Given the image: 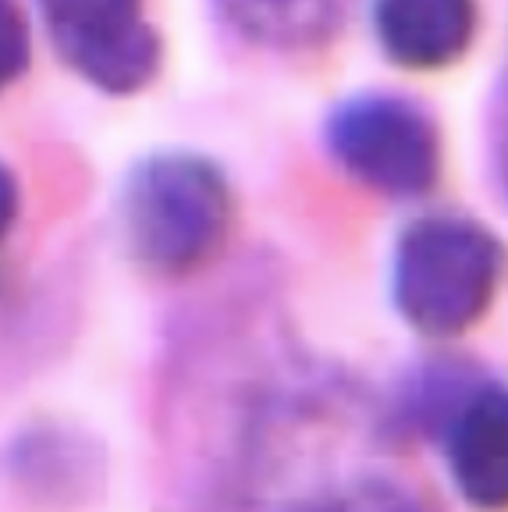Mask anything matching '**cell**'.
Returning a JSON list of instances; mask_svg holds the SVG:
<instances>
[{
	"label": "cell",
	"mask_w": 508,
	"mask_h": 512,
	"mask_svg": "<svg viewBox=\"0 0 508 512\" xmlns=\"http://www.w3.org/2000/svg\"><path fill=\"white\" fill-rule=\"evenodd\" d=\"M146 4L150 0H36L57 61L114 100L146 93L164 68V36Z\"/></svg>",
	"instance_id": "277c9868"
},
{
	"label": "cell",
	"mask_w": 508,
	"mask_h": 512,
	"mask_svg": "<svg viewBox=\"0 0 508 512\" xmlns=\"http://www.w3.org/2000/svg\"><path fill=\"white\" fill-rule=\"evenodd\" d=\"M427 445L445 459L455 491L477 509L508 505V392L494 370H484L441 416Z\"/></svg>",
	"instance_id": "5b68a950"
},
{
	"label": "cell",
	"mask_w": 508,
	"mask_h": 512,
	"mask_svg": "<svg viewBox=\"0 0 508 512\" xmlns=\"http://www.w3.org/2000/svg\"><path fill=\"white\" fill-rule=\"evenodd\" d=\"M370 29L395 68L445 72L473 50L477 0H370Z\"/></svg>",
	"instance_id": "8992f818"
},
{
	"label": "cell",
	"mask_w": 508,
	"mask_h": 512,
	"mask_svg": "<svg viewBox=\"0 0 508 512\" xmlns=\"http://www.w3.org/2000/svg\"><path fill=\"white\" fill-rule=\"evenodd\" d=\"M0 473L32 498H75L104 480V456L82 431L40 420L11 434L0 452Z\"/></svg>",
	"instance_id": "52a82bcc"
},
{
	"label": "cell",
	"mask_w": 508,
	"mask_h": 512,
	"mask_svg": "<svg viewBox=\"0 0 508 512\" xmlns=\"http://www.w3.org/2000/svg\"><path fill=\"white\" fill-rule=\"evenodd\" d=\"M235 210V185L214 157L185 146L150 150L121 178V249L150 281H189L228 249Z\"/></svg>",
	"instance_id": "6da1fadb"
},
{
	"label": "cell",
	"mask_w": 508,
	"mask_h": 512,
	"mask_svg": "<svg viewBox=\"0 0 508 512\" xmlns=\"http://www.w3.org/2000/svg\"><path fill=\"white\" fill-rule=\"evenodd\" d=\"M32 64V25L22 0H0V96L22 82Z\"/></svg>",
	"instance_id": "9c48e42d"
},
{
	"label": "cell",
	"mask_w": 508,
	"mask_h": 512,
	"mask_svg": "<svg viewBox=\"0 0 508 512\" xmlns=\"http://www.w3.org/2000/svg\"><path fill=\"white\" fill-rule=\"evenodd\" d=\"M217 25L267 54H310L345 29L352 0H210Z\"/></svg>",
	"instance_id": "ba28073f"
},
{
	"label": "cell",
	"mask_w": 508,
	"mask_h": 512,
	"mask_svg": "<svg viewBox=\"0 0 508 512\" xmlns=\"http://www.w3.org/2000/svg\"><path fill=\"white\" fill-rule=\"evenodd\" d=\"M0 281H4V267H0Z\"/></svg>",
	"instance_id": "8fae6325"
},
{
	"label": "cell",
	"mask_w": 508,
	"mask_h": 512,
	"mask_svg": "<svg viewBox=\"0 0 508 512\" xmlns=\"http://www.w3.org/2000/svg\"><path fill=\"white\" fill-rule=\"evenodd\" d=\"M331 164L395 203L427 200L445 175V132L420 96L398 89H356L338 96L320 121Z\"/></svg>",
	"instance_id": "3957f363"
},
{
	"label": "cell",
	"mask_w": 508,
	"mask_h": 512,
	"mask_svg": "<svg viewBox=\"0 0 508 512\" xmlns=\"http://www.w3.org/2000/svg\"><path fill=\"white\" fill-rule=\"evenodd\" d=\"M505 246L469 214H420L398 232L388 296L405 328L427 342L469 335L498 299Z\"/></svg>",
	"instance_id": "7a4b0ae2"
},
{
	"label": "cell",
	"mask_w": 508,
	"mask_h": 512,
	"mask_svg": "<svg viewBox=\"0 0 508 512\" xmlns=\"http://www.w3.org/2000/svg\"><path fill=\"white\" fill-rule=\"evenodd\" d=\"M18 217H22V185L8 160H0V249L15 232Z\"/></svg>",
	"instance_id": "30bf717a"
}]
</instances>
